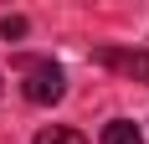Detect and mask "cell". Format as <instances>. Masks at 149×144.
<instances>
[{
	"instance_id": "6da1fadb",
	"label": "cell",
	"mask_w": 149,
	"mask_h": 144,
	"mask_svg": "<svg viewBox=\"0 0 149 144\" xmlns=\"http://www.w3.org/2000/svg\"><path fill=\"white\" fill-rule=\"evenodd\" d=\"M93 62L108 72H123V77H134V82H149V52L144 46H98Z\"/></svg>"
},
{
	"instance_id": "7a4b0ae2",
	"label": "cell",
	"mask_w": 149,
	"mask_h": 144,
	"mask_svg": "<svg viewBox=\"0 0 149 144\" xmlns=\"http://www.w3.org/2000/svg\"><path fill=\"white\" fill-rule=\"evenodd\" d=\"M21 93H26V103H57L62 93H67V77H62V67L41 62V67H31V72H26Z\"/></svg>"
},
{
	"instance_id": "3957f363",
	"label": "cell",
	"mask_w": 149,
	"mask_h": 144,
	"mask_svg": "<svg viewBox=\"0 0 149 144\" xmlns=\"http://www.w3.org/2000/svg\"><path fill=\"white\" fill-rule=\"evenodd\" d=\"M98 144H144V134H139V124H129V118H113V124H103V139Z\"/></svg>"
},
{
	"instance_id": "277c9868",
	"label": "cell",
	"mask_w": 149,
	"mask_h": 144,
	"mask_svg": "<svg viewBox=\"0 0 149 144\" xmlns=\"http://www.w3.org/2000/svg\"><path fill=\"white\" fill-rule=\"evenodd\" d=\"M31 144H88V134H77V129H62V124H52V129H41Z\"/></svg>"
},
{
	"instance_id": "5b68a950",
	"label": "cell",
	"mask_w": 149,
	"mask_h": 144,
	"mask_svg": "<svg viewBox=\"0 0 149 144\" xmlns=\"http://www.w3.org/2000/svg\"><path fill=\"white\" fill-rule=\"evenodd\" d=\"M0 36H5V41L26 36V15H5V21H0Z\"/></svg>"
}]
</instances>
